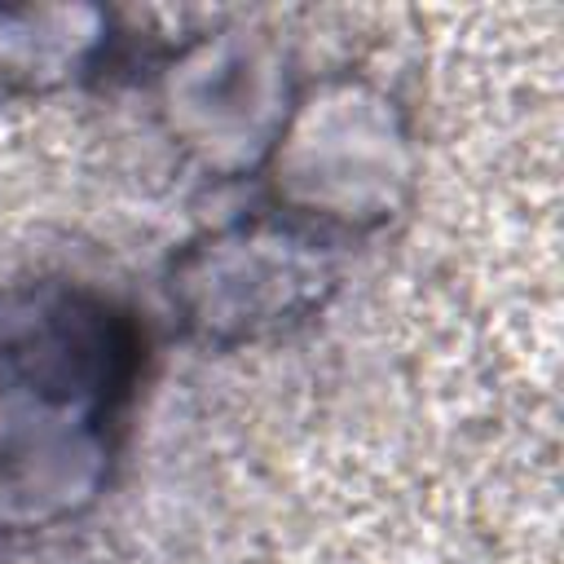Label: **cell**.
Here are the masks:
<instances>
[{"mask_svg":"<svg viewBox=\"0 0 564 564\" xmlns=\"http://www.w3.org/2000/svg\"><path fill=\"white\" fill-rule=\"evenodd\" d=\"M414 167L405 110L357 75L295 93L260 163L273 212L326 242L383 229L405 207Z\"/></svg>","mask_w":564,"mask_h":564,"instance_id":"obj_2","label":"cell"},{"mask_svg":"<svg viewBox=\"0 0 564 564\" xmlns=\"http://www.w3.org/2000/svg\"><path fill=\"white\" fill-rule=\"evenodd\" d=\"M110 48V18L88 4L0 9V88L48 93L79 84Z\"/></svg>","mask_w":564,"mask_h":564,"instance_id":"obj_5","label":"cell"},{"mask_svg":"<svg viewBox=\"0 0 564 564\" xmlns=\"http://www.w3.org/2000/svg\"><path fill=\"white\" fill-rule=\"evenodd\" d=\"M141 366L137 326L62 291L0 326V524L44 529L88 507Z\"/></svg>","mask_w":564,"mask_h":564,"instance_id":"obj_1","label":"cell"},{"mask_svg":"<svg viewBox=\"0 0 564 564\" xmlns=\"http://www.w3.org/2000/svg\"><path fill=\"white\" fill-rule=\"evenodd\" d=\"M330 242L278 212L220 225L172 256L167 300L185 335L238 348L308 322L335 291Z\"/></svg>","mask_w":564,"mask_h":564,"instance_id":"obj_3","label":"cell"},{"mask_svg":"<svg viewBox=\"0 0 564 564\" xmlns=\"http://www.w3.org/2000/svg\"><path fill=\"white\" fill-rule=\"evenodd\" d=\"M159 110L167 137L207 172L260 167L291 110L282 57L260 35H203L163 66Z\"/></svg>","mask_w":564,"mask_h":564,"instance_id":"obj_4","label":"cell"}]
</instances>
